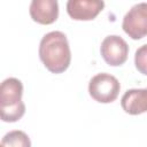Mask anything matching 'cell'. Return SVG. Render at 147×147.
Here are the masks:
<instances>
[{"mask_svg": "<svg viewBox=\"0 0 147 147\" xmlns=\"http://www.w3.org/2000/svg\"><path fill=\"white\" fill-rule=\"evenodd\" d=\"M121 106L130 115H139L147 111V87L127 90L122 96Z\"/></svg>", "mask_w": 147, "mask_h": 147, "instance_id": "cell-7", "label": "cell"}, {"mask_svg": "<svg viewBox=\"0 0 147 147\" xmlns=\"http://www.w3.org/2000/svg\"><path fill=\"white\" fill-rule=\"evenodd\" d=\"M134 64L137 70L147 76V44L140 46L134 54Z\"/></svg>", "mask_w": 147, "mask_h": 147, "instance_id": "cell-11", "label": "cell"}, {"mask_svg": "<svg viewBox=\"0 0 147 147\" xmlns=\"http://www.w3.org/2000/svg\"><path fill=\"white\" fill-rule=\"evenodd\" d=\"M30 16L39 24H52L59 16V3L56 0H32L30 3Z\"/></svg>", "mask_w": 147, "mask_h": 147, "instance_id": "cell-6", "label": "cell"}, {"mask_svg": "<svg viewBox=\"0 0 147 147\" xmlns=\"http://www.w3.org/2000/svg\"><path fill=\"white\" fill-rule=\"evenodd\" d=\"M100 52L107 64L117 67L122 65L127 60L129 45L122 37L111 34L102 40Z\"/></svg>", "mask_w": 147, "mask_h": 147, "instance_id": "cell-4", "label": "cell"}, {"mask_svg": "<svg viewBox=\"0 0 147 147\" xmlns=\"http://www.w3.org/2000/svg\"><path fill=\"white\" fill-rule=\"evenodd\" d=\"M105 2L100 0H69L67 2L68 15L76 21H90L103 9Z\"/></svg>", "mask_w": 147, "mask_h": 147, "instance_id": "cell-5", "label": "cell"}, {"mask_svg": "<svg viewBox=\"0 0 147 147\" xmlns=\"http://www.w3.org/2000/svg\"><path fill=\"white\" fill-rule=\"evenodd\" d=\"M23 84L20 79L9 77L0 86V107H9L22 101Z\"/></svg>", "mask_w": 147, "mask_h": 147, "instance_id": "cell-8", "label": "cell"}, {"mask_svg": "<svg viewBox=\"0 0 147 147\" xmlns=\"http://www.w3.org/2000/svg\"><path fill=\"white\" fill-rule=\"evenodd\" d=\"M122 28L134 40L147 36V2H139L132 6L123 17Z\"/></svg>", "mask_w": 147, "mask_h": 147, "instance_id": "cell-3", "label": "cell"}, {"mask_svg": "<svg viewBox=\"0 0 147 147\" xmlns=\"http://www.w3.org/2000/svg\"><path fill=\"white\" fill-rule=\"evenodd\" d=\"M25 113V105L23 101H21L17 105L9 106V107H0V114H1V119L3 122H16L23 117Z\"/></svg>", "mask_w": 147, "mask_h": 147, "instance_id": "cell-10", "label": "cell"}, {"mask_svg": "<svg viewBox=\"0 0 147 147\" xmlns=\"http://www.w3.org/2000/svg\"><path fill=\"white\" fill-rule=\"evenodd\" d=\"M39 57L53 74L65 71L71 61V52L67 36L61 31L46 33L39 44Z\"/></svg>", "mask_w": 147, "mask_h": 147, "instance_id": "cell-1", "label": "cell"}, {"mask_svg": "<svg viewBox=\"0 0 147 147\" xmlns=\"http://www.w3.org/2000/svg\"><path fill=\"white\" fill-rule=\"evenodd\" d=\"M0 147H31V141L25 132L14 130L3 136Z\"/></svg>", "mask_w": 147, "mask_h": 147, "instance_id": "cell-9", "label": "cell"}, {"mask_svg": "<svg viewBox=\"0 0 147 147\" xmlns=\"http://www.w3.org/2000/svg\"><path fill=\"white\" fill-rule=\"evenodd\" d=\"M121 90L118 79L107 72H101L91 78L88 83V93L98 102L109 103L117 99Z\"/></svg>", "mask_w": 147, "mask_h": 147, "instance_id": "cell-2", "label": "cell"}]
</instances>
